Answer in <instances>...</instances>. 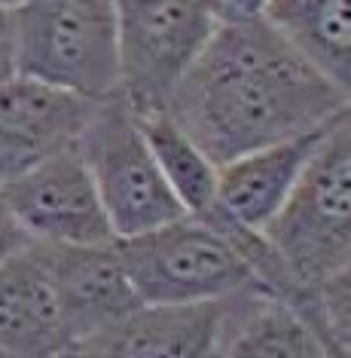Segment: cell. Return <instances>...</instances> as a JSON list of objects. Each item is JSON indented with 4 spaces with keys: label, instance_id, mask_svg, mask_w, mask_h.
I'll use <instances>...</instances> for the list:
<instances>
[{
    "label": "cell",
    "instance_id": "cell-1",
    "mask_svg": "<svg viewBox=\"0 0 351 358\" xmlns=\"http://www.w3.org/2000/svg\"><path fill=\"white\" fill-rule=\"evenodd\" d=\"M348 99L269 19L217 25L177 83L168 113L217 166L315 132Z\"/></svg>",
    "mask_w": 351,
    "mask_h": 358
},
{
    "label": "cell",
    "instance_id": "cell-2",
    "mask_svg": "<svg viewBox=\"0 0 351 358\" xmlns=\"http://www.w3.org/2000/svg\"><path fill=\"white\" fill-rule=\"evenodd\" d=\"M13 13L19 74L89 99L119 89L117 0H22Z\"/></svg>",
    "mask_w": 351,
    "mask_h": 358
},
{
    "label": "cell",
    "instance_id": "cell-3",
    "mask_svg": "<svg viewBox=\"0 0 351 358\" xmlns=\"http://www.w3.org/2000/svg\"><path fill=\"white\" fill-rule=\"evenodd\" d=\"M266 236L308 288H321L351 260V104L324 129L290 202Z\"/></svg>",
    "mask_w": 351,
    "mask_h": 358
},
{
    "label": "cell",
    "instance_id": "cell-4",
    "mask_svg": "<svg viewBox=\"0 0 351 358\" xmlns=\"http://www.w3.org/2000/svg\"><path fill=\"white\" fill-rule=\"evenodd\" d=\"M80 153L92 169L117 239L147 233L186 215L122 89L98 99L80 138Z\"/></svg>",
    "mask_w": 351,
    "mask_h": 358
},
{
    "label": "cell",
    "instance_id": "cell-5",
    "mask_svg": "<svg viewBox=\"0 0 351 358\" xmlns=\"http://www.w3.org/2000/svg\"><path fill=\"white\" fill-rule=\"evenodd\" d=\"M141 303H202L223 300L257 273L226 236L193 215L117 239Z\"/></svg>",
    "mask_w": 351,
    "mask_h": 358
},
{
    "label": "cell",
    "instance_id": "cell-6",
    "mask_svg": "<svg viewBox=\"0 0 351 358\" xmlns=\"http://www.w3.org/2000/svg\"><path fill=\"white\" fill-rule=\"evenodd\" d=\"M119 89L137 117L168 110L217 22L205 0H117Z\"/></svg>",
    "mask_w": 351,
    "mask_h": 358
},
{
    "label": "cell",
    "instance_id": "cell-7",
    "mask_svg": "<svg viewBox=\"0 0 351 358\" xmlns=\"http://www.w3.org/2000/svg\"><path fill=\"white\" fill-rule=\"evenodd\" d=\"M0 190L6 193L19 224L34 242L101 245L117 239L80 144L3 184Z\"/></svg>",
    "mask_w": 351,
    "mask_h": 358
},
{
    "label": "cell",
    "instance_id": "cell-8",
    "mask_svg": "<svg viewBox=\"0 0 351 358\" xmlns=\"http://www.w3.org/2000/svg\"><path fill=\"white\" fill-rule=\"evenodd\" d=\"M98 99L15 74L0 83V187L80 144Z\"/></svg>",
    "mask_w": 351,
    "mask_h": 358
},
{
    "label": "cell",
    "instance_id": "cell-9",
    "mask_svg": "<svg viewBox=\"0 0 351 358\" xmlns=\"http://www.w3.org/2000/svg\"><path fill=\"white\" fill-rule=\"evenodd\" d=\"M34 248L52 279L55 294H59V306L70 334V352L73 346L113 328L141 306V297L122 264L117 239L101 242V245L34 242Z\"/></svg>",
    "mask_w": 351,
    "mask_h": 358
},
{
    "label": "cell",
    "instance_id": "cell-10",
    "mask_svg": "<svg viewBox=\"0 0 351 358\" xmlns=\"http://www.w3.org/2000/svg\"><path fill=\"white\" fill-rule=\"evenodd\" d=\"M217 334L220 300L141 303L113 328L73 346L70 358H211Z\"/></svg>",
    "mask_w": 351,
    "mask_h": 358
},
{
    "label": "cell",
    "instance_id": "cell-11",
    "mask_svg": "<svg viewBox=\"0 0 351 358\" xmlns=\"http://www.w3.org/2000/svg\"><path fill=\"white\" fill-rule=\"evenodd\" d=\"M220 358H324L327 340L290 300L269 285L251 282L220 300Z\"/></svg>",
    "mask_w": 351,
    "mask_h": 358
},
{
    "label": "cell",
    "instance_id": "cell-12",
    "mask_svg": "<svg viewBox=\"0 0 351 358\" xmlns=\"http://www.w3.org/2000/svg\"><path fill=\"white\" fill-rule=\"evenodd\" d=\"M70 334L34 242L0 264V358H64Z\"/></svg>",
    "mask_w": 351,
    "mask_h": 358
},
{
    "label": "cell",
    "instance_id": "cell-13",
    "mask_svg": "<svg viewBox=\"0 0 351 358\" xmlns=\"http://www.w3.org/2000/svg\"><path fill=\"white\" fill-rule=\"evenodd\" d=\"M327 126L287 138V141L269 144V148L251 150L244 157L220 166V187H217L220 206L232 217H239L241 224L266 233L275 224V217L284 211V206L290 202Z\"/></svg>",
    "mask_w": 351,
    "mask_h": 358
},
{
    "label": "cell",
    "instance_id": "cell-14",
    "mask_svg": "<svg viewBox=\"0 0 351 358\" xmlns=\"http://www.w3.org/2000/svg\"><path fill=\"white\" fill-rule=\"evenodd\" d=\"M266 19L351 101V0H272Z\"/></svg>",
    "mask_w": 351,
    "mask_h": 358
},
{
    "label": "cell",
    "instance_id": "cell-15",
    "mask_svg": "<svg viewBox=\"0 0 351 358\" xmlns=\"http://www.w3.org/2000/svg\"><path fill=\"white\" fill-rule=\"evenodd\" d=\"M141 129L156 153L162 172H165L171 190L177 193L186 215L202 217L217 206V187H220V166L208 157L181 126L174 123L168 110L147 113Z\"/></svg>",
    "mask_w": 351,
    "mask_h": 358
},
{
    "label": "cell",
    "instance_id": "cell-16",
    "mask_svg": "<svg viewBox=\"0 0 351 358\" xmlns=\"http://www.w3.org/2000/svg\"><path fill=\"white\" fill-rule=\"evenodd\" d=\"M321 303L339 358H351V260L321 282Z\"/></svg>",
    "mask_w": 351,
    "mask_h": 358
},
{
    "label": "cell",
    "instance_id": "cell-17",
    "mask_svg": "<svg viewBox=\"0 0 351 358\" xmlns=\"http://www.w3.org/2000/svg\"><path fill=\"white\" fill-rule=\"evenodd\" d=\"M217 25H251L269 15L272 0H205Z\"/></svg>",
    "mask_w": 351,
    "mask_h": 358
},
{
    "label": "cell",
    "instance_id": "cell-18",
    "mask_svg": "<svg viewBox=\"0 0 351 358\" xmlns=\"http://www.w3.org/2000/svg\"><path fill=\"white\" fill-rule=\"evenodd\" d=\"M31 242H34V239L24 233V227L19 224V217H15L10 199H6V193L0 190V264H3L6 257L24 251Z\"/></svg>",
    "mask_w": 351,
    "mask_h": 358
},
{
    "label": "cell",
    "instance_id": "cell-19",
    "mask_svg": "<svg viewBox=\"0 0 351 358\" xmlns=\"http://www.w3.org/2000/svg\"><path fill=\"white\" fill-rule=\"evenodd\" d=\"M19 74L15 62V13L10 6H0V83Z\"/></svg>",
    "mask_w": 351,
    "mask_h": 358
},
{
    "label": "cell",
    "instance_id": "cell-20",
    "mask_svg": "<svg viewBox=\"0 0 351 358\" xmlns=\"http://www.w3.org/2000/svg\"><path fill=\"white\" fill-rule=\"evenodd\" d=\"M19 3H22V0H0V6H10V10H15Z\"/></svg>",
    "mask_w": 351,
    "mask_h": 358
}]
</instances>
